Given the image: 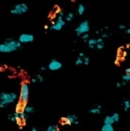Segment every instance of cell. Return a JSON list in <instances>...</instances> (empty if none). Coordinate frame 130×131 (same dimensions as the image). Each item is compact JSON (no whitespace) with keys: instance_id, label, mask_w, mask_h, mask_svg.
<instances>
[{"instance_id":"ab89813d","label":"cell","mask_w":130,"mask_h":131,"mask_svg":"<svg viewBox=\"0 0 130 131\" xmlns=\"http://www.w3.org/2000/svg\"><path fill=\"white\" fill-rule=\"evenodd\" d=\"M74 124H75V125H78V124H79V121H78V120H76V121L74 122Z\"/></svg>"},{"instance_id":"d590c367","label":"cell","mask_w":130,"mask_h":131,"mask_svg":"<svg viewBox=\"0 0 130 131\" xmlns=\"http://www.w3.org/2000/svg\"><path fill=\"white\" fill-rule=\"evenodd\" d=\"M15 117H19V112H15L13 114Z\"/></svg>"},{"instance_id":"b9f144b4","label":"cell","mask_w":130,"mask_h":131,"mask_svg":"<svg viewBox=\"0 0 130 131\" xmlns=\"http://www.w3.org/2000/svg\"><path fill=\"white\" fill-rule=\"evenodd\" d=\"M2 70H3V68H2V66H0V72H2Z\"/></svg>"},{"instance_id":"7a4b0ae2","label":"cell","mask_w":130,"mask_h":131,"mask_svg":"<svg viewBox=\"0 0 130 131\" xmlns=\"http://www.w3.org/2000/svg\"><path fill=\"white\" fill-rule=\"evenodd\" d=\"M4 43H5L7 47L9 48L11 52H15V51H16L18 49L22 48V44L18 40H16L15 38H11V37L7 38L5 41Z\"/></svg>"},{"instance_id":"1f68e13d","label":"cell","mask_w":130,"mask_h":131,"mask_svg":"<svg viewBox=\"0 0 130 131\" xmlns=\"http://www.w3.org/2000/svg\"><path fill=\"white\" fill-rule=\"evenodd\" d=\"M6 106H7L6 105H5L2 101H0V107H1V108H4V107H5Z\"/></svg>"},{"instance_id":"5b68a950","label":"cell","mask_w":130,"mask_h":131,"mask_svg":"<svg viewBox=\"0 0 130 131\" xmlns=\"http://www.w3.org/2000/svg\"><path fill=\"white\" fill-rule=\"evenodd\" d=\"M89 30H90V28H89V21L86 20V21H83L78 24V26L75 29V32L76 33V36L80 37L83 33L88 32Z\"/></svg>"},{"instance_id":"f546056e","label":"cell","mask_w":130,"mask_h":131,"mask_svg":"<svg viewBox=\"0 0 130 131\" xmlns=\"http://www.w3.org/2000/svg\"><path fill=\"white\" fill-rule=\"evenodd\" d=\"M58 16H61V17H64V13L63 10H59V13H58Z\"/></svg>"},{"instance_id":"8992f818","label":"cell","mask_w":130,"mask_h":131,"mask_svg":"<svg viewBox=\"0 0 130 131\" xmlns=\"http://www.w3.org/2000/svg\"><path fill=\"white\" fill-rule=\"evenodd\" d=\"M63 18L64 17L58 16L55 23L50 27V30H56V31H59V30H61L63 28V27L65 25V21Z\"/></svg>"},{"instance_id":"ee69618b","label":"cell","mask_w":130,"mask_h":131,"mask_svg":"<svg viewBox=\"0 0 130 131\" xmlns=\"http://www.w3.org/2000/svg\"><path fill=\"white\" fill-rule=\"evenodd\" d=\"M129 43H127V45H126V47L129 48Z\"/></svg>"},{"instance_id":"3957f363","label":"cell","mask_w":130,"mask_h":131,"mask_svg":"<svg viewBox=\"0 0 130 131\" xmlns=\"http://www.w3.org/2000/svg\"><path fill=\"white\" fill-rule=\"evenodd\" d=\"M29 7L26 3L17 4L11 10V13L13 15H22L28 11Z\"/></svg>"},{"instance_id":"44dd1931","label":"cell","mask_w":130,"mask_h":131,"mask_svg":"<svg viewBox=\"0 0 130 131\" xmlns=\"http://www.w3.org/2000/svg\"><path fill=\"white\" fill-rule=\"evenodd\" d=\"M46 131H59V129L56 125H50L47 127Z\"/></svg>"},{"instance_id":"ba28073f","label":"cell","mask_w":130,"mask_h":131,"mask_svg":"<svg viewBox=\"0 0 130 131\" xmlns=\"http://www.w3.org/2000/svg\"><path fill=\"white\" fill-rule=\"evenodd\" d=\"M62 67V63L57 59L51 60L48 65V69L50 71H58Z\"/></svg>"},{"instance_id":"30bf717a","label":"cell","mask_w":130,"mask_h":131,"mask_svg":"<svg viewBox=\"0 0 130 131\" xmlns=\"http://www.w3.org/2000/svg\"><path fill=\"white\" fill-rule=\"evenodd\" d=\"M101 107H102V106L100 105H94V107H92V108L89 111V113H92V114H100Z\"/></svg>"},{"instance_id":"7bdbcfd3","label":"cell","mask_w":130,"mask_h":131,"mask_svg":"<svg viewBox=\"0 0 130 131\" xmlns=\"http://www.w3.org/2000/svg\"><path fill=\"white\" fill-rule=\"evenodd\" d=\"M44 29H48V27H47V25H45V26H44Z\"/></svg>"},{"instance_id":"4316f807","label":"cell","mask_w":130,"mask_h":131,"mask_svg":"<svg viewBox=\"0 0 130 131\" xmlns=\"http://www.w3.org/2000/svg\"><path fill=\"white\" fill-rule=\"evenodd\" d=\"M75 64L76 66H81L83 65V59L81 58H79V57H78V58L76 60V62H75Z\"/></svg>"},{"instance_id":"9c48e42d","label":"cell","mask_w":130,"mask_h":131,"mask_svg":"<svg viewBox=\"0 0 130 131\" xmlns=\"http://www.w3.org/2000/svg\"><path fill=\"white\" fill-rule=\"evenodd\" d=\"M61 120H62V122H64V124H65V125H70L71 124H74V122L76 120H78V119L77 116L72 114V115L67 116V117H62Z\"/></svg>"},{"instance_id":"f35d334b","label":"cell","mask_w":130,"mask_h":131,"mask_svg":"<svg viewBox=\"0 0 130 131\" xmlns=\"http://www.w3.org/2000/svg\"><path fill=\"white\" fill-rule=\"evenodd\" d=\"M121 83H122V85H126L127 84V82H126V81H124V80H123V81L121 82Z\"/></svg>"},{"instance_id":"5bb4252c","label":"cell","mask_w":130,"mask_h":131,"mask_svg":"<svg viewBox=\"0 0 130 131\" xmlns=\"http://www.w3.org/2000/svg\"><path fill=\"white\" fill-rule=\"evenodd\" d=\"M104 125H113L115 123V121H114V119H112V116H107L104 119Z\"/></svg>"},{"instance_id":"52a82bcc","label":"cell","mask_w":130,"mask_h":131,"mask_svg":"<svg viewBox=\"0 0 130 131\" xmlns=\"http://www.w3.org/2000/svg\"><path fill=\"white\" fill-rule=\"evenodd\" d=\"M18 41L22 44V43H31L34 41V36L31 34L24 33V34H22L19 36L18 38Z\"/></svg>"},{"instance_id":"7c38bea8","label":"cell","mask_w":130,"mask_h":131,"mask_svg":"<svg viewBox=\"0 0 130 131\" xmlns=\"http://www.w3.org/2000/svg\"><path fill=\"white\" fill-rule=\"evenodd\" d=\"M87 43H88L89 48H90L92 49H95L96 43H97L96 39H95V38H89V40L87 41Z\"/></svg>"},{"instance_id":"6da1fadb","label":"cell","mask_w":130,"mask_h":131,"mask_svg":"<svg viewBox=\"0 0 130 131\" xmlns=\"http://www.w3.org/2000/svg\"><path fill=\"white\" fill-rule=\"evenodd\" d=\"M17 94L14 92H11V93L2 92L0 94V101L2 102L6 105L11 103H13L17 100Z\"/></svg>"},{"instance_id":"cb8c5ba5","label":"cell","mask_w":130,"mask_h":131,"mask_svg":"<svg viewBox=\"0 0 130 131\" xmlns=\"http://www.w3.org/2000/svg\"><path fill=\"white\" fill-rule=\"evenodd\" d=\"M81 37V38L82 39L83 41H87L89 40V35L88 33L87 32V33H83L82 34L81 36H80Z\"/></svg>"},{"instance_id":"4dcf8cb0","label":"cell","mask_w":130,"mask_h":131,"mask_svg":"<svg viewBox=\"0 0 130 131\" xmlns=\"http://www.w3.org/2000/svg\"><path fill=\"white\" fill-rule=\"evenodd\" d=\"M115 86H116L117 88H120V87H121V86H123V85H122L121 82H117L116 84H115Z\"/></svg>"},{"instance_id":"74e56055","label":"cell","mask_w":130,"mask_h":131,"mask_svg":"<svg viewBox=\"0 0 130 131\" xmlns=\"http://www.w3.org/2000/svg\"><path fill=\"white\" fill-rule=\"evenodd\" d=\"M125 73L126 74H130V68H128L125 70Z\"/></svg>"},{"instance_id":"60d3db41","label":"cell","mask_w":130,"mask_h":131,"mask_svg":"<svg viewBox=\"0 0 130 131\" xmlns=\"http://www.w3.org/2000/svg\"><path fill=\"white\" fill-rule=\"evenodd\" d=\"M30 131H38V130H37V129H36L35 127H33V129H32Z\"/></svg>"},{"instance_id":"603a6c76","label":"cell","mask_w":130,"mask_h":131,"mask_svg":"<svg viewBox=\"0 0 130 131\" xmlns=\"http://www.w3.org/2000/svg\"><path fill=\"white\" fill-rule=\"evenodd\" d=\"M35 78H36V80H37V82H39V83H42V82L44 81V77L41 75V74H37L35 75Z\"/></svg>"},{"instance_id":"ac0fdd59","label":"cell","mask_w":130,"mask_h":131,"mask_svg":"<svg viewBox=\"0 0 130 131\" xmlns=\"http://www.w3.org/2000/svg\"><path fill=\"white\" fill-rule=\"evenodd\" d=\"M35 107H33V106H26L25 105V107L24 108V111L26 113H32L35 112Z\"/></svg>"},{"instance_id":"f1b7e54d","label":"cell","mask_w":130,"mask_h":131,"mask_svg":"<svg viewBox=\"0 0 130 131\" xmlns=\"http://www.w3.org/2000/svg\"><path fill=\"white\" fill-rule=\"evenodd\" d=\"M118 29L121 30H124L125 29H126V27L124 24H119L118 25Z\"/></svg>"},{"instance_id":"ffe728a7","label":"cell","mask_w":130,"mask_h":131,"mask_svg":"<svg viewBox=\"0 0 130 131\" xmlns=\"http://www.w3.org/2000/svg\"><path fill=\"white\" fill-rule=\"evenodd\" d=\"M83 64L85 66H88L89 64V62H90V59H89V58L88 56H86V55H84L83 57Z\"/></svg>"},{"instance_id":"e0dca14e","label":"cell","mask_w":130,"mask_h":131,"mask_svg":"<svg viewBox=\"0 0 130 131\" xmlns=\"http://www.w3.org/2000/svg\"><path fill=\"white\" fill-rule=\"evenodd\" d=\"M19 118L22 119V121L24 122H26L28 119V116L27 115V113H24V111H21L19 112Z\"/></svg>"},{"instance_id":"484cf974","label":"cell","mask_w":130,"mask_h":131,"mask_svg":"<svg viewBox=\"0 0 130 131\" xmlns=\"http://www.w3.org/2000/svg\"><path fill=\"white\" fill-rule=\"evenodd\" d=\"M122 80L124 81H126V82H129L130 81V74H126L122 76Z\"/></svg>"},{"instance_id":"7402d4cb","label":"cell","mask_w":130,"mask_h":131,"mask_svg":"<svg viewBox=\"0 0 130 131\" xmlns=\"http://www.w3.org/2000/svg\"><path fill=\"white\" fill-rule=\"evenodd\" d=\"M124 111H127L130 107V102L129 100H124Z\"/></svg>"},{"instance_id":"8d00e7d4","label":"cell","mask_w":130,"mask_h":131,"mask_svg":"<svg viewBox=\"0 0 130 131\" xmlns=\"http://www.w3.org/2000/svg\"><path fill=\"white\" fill-rule=\"evenodd\" d=\"M125 33L126 34H130V29H125Z\"/></svg>"},{"instance_id":"2e32d148","label":"cell","mask_w":130,"mask_h":131,"mask_svg":"<svg viewBox=\"0 0 130 131\" xmlns=\"http://www.w3.org/2000/svg\"><path fill=\"white\" fill-rule=\"evenodd\" d=\"M101 131H115L112 125H104L101 127Z\"/></svg>"},{"instance_id":"9a60e30c","label":"cell","mask_w":130,"mask_h":131,"mask_svg":"<svg viewBox=\"0 0 130 131\" xmlns=\"http://www.w3.org/2000/svg\"><path fill=\"white\" fill-rule=\"evenodd\" d=\"M26 104H23L22 102H18L16 106V112H21V111H24V108L25 107Z\"/></svg>"},{"instance_id":"d4e9b609","label":"cell","mask_w":130,"mask_h":131,"mask_svg":"<svg viewBox=\"0 0 130 131\" xmlns=\"http://www.w3.org/2000/svg\"><path fill=\"white\" fill-rule=\"evenodd\" d=\"M112 119H114V121H115V122H118V121L120 120V116H119V114L118 113H114L112 114Z\"/></svg>"},{"instance_id":"83f0119b","label":"cell","mask_w":130,"mask_h":131,"mask_svg":"<svg viewBox=\"0 0 130 131\" xmlns=\"http://www.w3.org/2000/svg\"><path fill=\"white\" fill-rule=\"evenodd\" d=\"M8 119L10 120V121H11L12 122H16V117L13 115V114H10V115H8Z\"/></svg>"},{"instance_id":"277c9868","label":"cell","mask_w":130,"mask_h":131,"mask_svg":"<svg viewBox=\"0 0 130 131\" xmlns=\"http://www.w3.org/2000/svg\"><path fill=\"white\" fill-rule=\"evenodd\" d=\"M30 86L29 84L27 83H24L21 87V92H20V100L23 104H27L29 98Z\"/></svg>"},{"instance_id":"d6986e66","label":"cell","mask_w":130,"mask_h":131,"mask_svg":"<svg viewBox=\"0 0 130 131\" xmlns=\"http://www.w3.org/2000/svg\"><path fill=\"white\" fill-rule=\"evenodd\" d=\"M74 16H75V15H74L73 13H68L65 16V21H67V22H70L73 20Z\"/></svg>"},{"instance_id":"4fadbf2b","label":"cell","mask_w":130,"mask_h":131,"mask_svg":"<svg viewBox=\"0 0 130 131\" xmlns=\"http://www.w3.org/2000/svg\"><path fill=\"white\" fill-rule=\"evenodd\" d=\"M85 12V7L82 4H79L77 8V13L79 16H82Z\"/></svg>"},{"instance_id":"836d02e7","label":"cell","mask_w":130,"mask_h":131,"mask_svg":"<svg viewBox=\"0 0 130 131\" xmlns=\"http://www.w3.org/2000/svg\"><path fill=\"white\" fill-rule=\"evenodd\" d=\"M31 83H37V80H36V78H33L31 79Z\"/></svg>"},{"instance_id":"8fae6325","label":"cell","mask_w":130,"mask_h":131,"mask_svg":"<svg viewBox=\"0 0 130 131\" xmlns=\"http://www.w3.org/2000/svg\"><path fill=\"white\" fill-rule=\"evenodd\" d=\"M96 41H97V43H96V47H95V49H98V50H101L104 48V40L102 38H98L96 39Z\"/></svg>"},{"instance_id":"e575fe53","label":"cell","mask_w":130,"mask_h":131,"mask_svg":"<svg viewBox=\"0 0 130 131\" xmlns=\"http://www.w3.org/2000/svg\"><path fill=\"white\" fill-rule=\"evenodd\" d=\"M85 55V54L83 53V52H79V54H78V57L79 58H83V57Z\"/></svg>"},{"instance_id":"d6a6232c","label":"cell","mask_w":130,"mask_h":131,"mask_svg":"<svg viewBox=\"0 0 130 131\" xmlns=\"http://www.w3.org/2000/svg\"><path fill=\"white\" fill-rule=\"evenodd\" d=\"M47 69V67H45V66H42L41 69H40V71H41V72H45Z\"/></svg>"}]
</instances>
